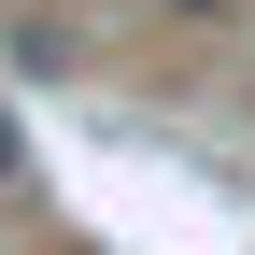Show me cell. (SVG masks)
Wrapping results in <instances>:
<instances>
[{
	"instance_id": "1",
	"label": "cell",
	"mask_w": 255,
	"mask_h": 255,
	"mask_svg": "<svg viewBox=\"0 0 255 255\" xmlns=\"http://www.w3.org/2000/svg\"><path fill=\"white\" fill-rule=\"evenodd\" d=\"M14 184H28V128L0 114V199H14Z\"/></svg>"
},
{
	"instance_id": "2",
	"label": "cell",
	"mask_w": 255,
	"mask_h": 255,
	"mask_svg": "<svg viewBox=\"0 0 255 255\" xmlns=\"http://www.w3.org/2000/svg\"><path fill=\"white\" fill-rule=\"evenodd\" d=\"M170 14H213V0H170Z\"/></svg>"
}]
</instances>
